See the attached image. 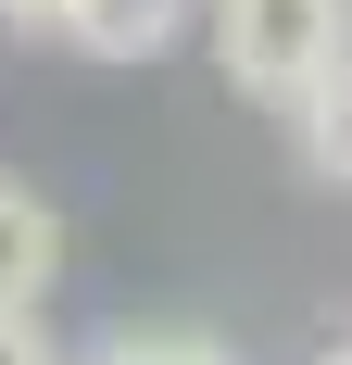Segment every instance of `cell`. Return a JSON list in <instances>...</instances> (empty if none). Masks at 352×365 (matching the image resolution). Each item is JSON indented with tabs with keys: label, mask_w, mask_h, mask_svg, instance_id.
<instances>
[{
	"label": "cell",
	"mask_w": 352,
	"mask_h": 365,
	"mask_svg": "<svg viewBox=\"0 0 352 365\" xmlns=\"http://www.w3.org/2000/svg\"><path fill=\"white\" fill-rule=\"evenodd\" d=\"M0 365H63V353H51V328H38V315H0Z\"/></svg>",
	"instance_id": "cell-6"
},
{
	"label": "cell",
	"mask_w": 352,
	"mask_h": 365,
	"mask_svg": "<svg viewBox=\"0 0 352 365\" xmlns=\"http://www.w3.org/2000/svg\"><path fill=\"white\" fill-rule=\"evenodd\" d=\"M0 13H13L26 38H51V13H63V0H0Z\"/></svg>",
	"instance_id": "cell-7"
},
{
	"label": "cell",
	"mask_w": 352,
	"mask_h": 365,
	"mask_svg": "<svg viewBox=\"0 0 352 365\" xmlns=\"http://www.w3.org/2000/svg\"><path fill=\"white\" fill-rule=\"evenodd\" d=\"M214 76L252 101H302L327 63L352 51V0H202Z\"/></svg>",
	"instance_id": "cell-1"
},
{
	"label": "cell",
	"mask_w": 352,
	"mask_h": 365,
	"mask_svg": "<svg viewBox=\"0 0 352 365\" xmlns=\"http://www.w3.org/2000/svg\"><path fill=\"white\" fill-rule=\"evenodd\" d=\"M189 26H202V0H63L51 13V38L76 63H164Z\"/></svg>",
	"instance_id": "cell-2"
},
{
	"label": "cell",
	"mask_w": 352,
	"mask_h": 365,
	"mask_svg": "<svg viewBox=\"0 0 352 365\" xmlns=\"http://www.w3.org/2000/svg\"><path fill=\"white\" fill-rule=\"evenodd\" d=\"M76 365H227V353L202 328H113L101 353H76Z\"/></svg>",
	"instance_id": "cell-5"
},
{
	"label": "cell",
	"mask_w": 352,
	"mask_h": 365,
	"mask_svg": "<svg viewBox=\"0 0 352 365\" xmlns=\"http://www.w3.org/2000/svg\"><path fill=\"white\" fill-rule=\"evenodd\" d=\"M51 277H63V215L26 177H0V315H38Z\"/></svg>",
	"instance_id": "cell-3"
},
{
	"label": "cell",
	"mask_w": 352,
	"mask_h": 365,
	"mask_svg": "<svg viewBox=\"0 0 352 365\" xmlns=\"http://www.w3.org/2000/svg\"><path fill=\"white\" fill-rule=\"evenodd\" d=\"M289 126H302V164H315L327 189H352V51L302 88V101H289Z\"/></svg>",
	"instance_id": "cell-4"
},
{
	"label": "cell",
	"mask_w": 352,
	"mask_h": 365,
	"mask_svg": "<svg viewBox=\"0 0 352 365\" xmlns=\"http://www.w3.org/2000/svg\"><path fill=\"white\" fill-rule=\"evenodd\" d=\"M315 365H352V340H327V353H315Z\"/></svg>",
	"instance_id": "cell-8"
}]
</instances>
